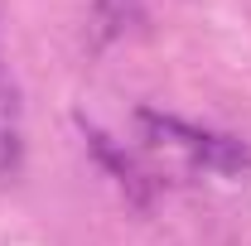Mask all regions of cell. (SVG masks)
Returning <instances> with one entry per match:
<instances>
[{"mask_svg": "<svg viewBox=\"0 0 251 246\" xmlns=\"http://www.w3.org/2000/svg\"><path fill=\"white\" fill-rule=\"evenodd\" d=\"M184 145L193 150V159L213 174H242L251 169V150L232 135H208V130H184Z\"/></svg>", "mask_w": 251, "mask_h": 246, "instance_id": "cell-1", "label": "cell"}]
</instances>
